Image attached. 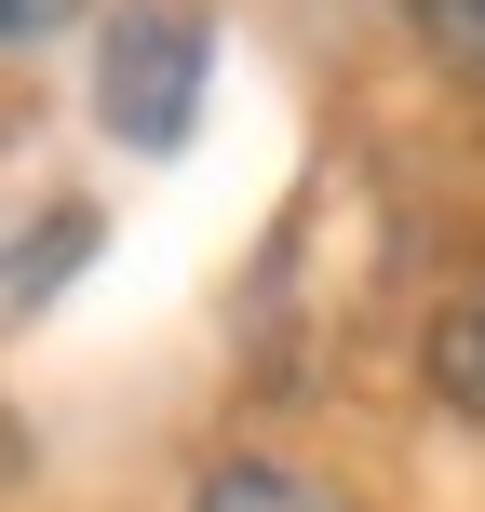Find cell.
<instances>
[{
    "mask_svg": "<svg viewBox=\"0 0 485 512\" xmlns=\"http://www.w3.org/2000/svg\"><path fill=\"white\" fill-rule=\"evenodd\" d=\"M405 27H418L459 81H485V0H405Z\"/></svg>",
    "mask_w": 485,
    "mask_h": 512,
    "instance_id": "obj_4",
    "label": "cell"
},
{
    "mask_svg": "<svg viewBox=\"0 0 485 512\" xmlns=\"http://www.w3.org/2000/svg\"><path fill=\"white\" fill-rule=\"evenodd\" d=\"M189 512H351V499L310 486V472H283V459H216L203 486H189Z\"/></svg>",
    "mask_w": 485,
    "mask_h": 512,
    "instance_id": "obj_2",
    "label": "cell"
},
{
    "mask_svg": "<svg viewBox=\"0 0 485 512\" xmlns=\"http://www.w3.org/2000/svg\"><path fill=\"white\" fill-rule=\"evenodd\" d=\"M432 391H445V405L485 432V297H459V310L432 324Z\"/></svg>",
    "mask_w": 485,
    "mask_h": 512,
    "instance_id": "obj_3",
    "label": "cell"
},
{
    "mask_svg": "<svg viewBox=\"0 0 485 512\" xmlns=\"http://www.w3.org/2000/svg\"><path fill=\"white\" fill-rule=\"evenodd\" d=\"M203 14H176V0H135L122 27H108V68H95V122L122 135V149H176L189 122H203Z\"/></svg>",
    "mask_w": 485,
    "mask_h": 512,
    "instance_id": "obj_1",
    "label": "cell"
},
{
    "mask_svg": "<svg viewBox=\"0 0 485 512\" xmlns=\"http://www.w3.org/2000/svg\"><path fill=\"white\" fill-rule=\"evenodd\" d=\"M81 0H0V41H41V27H68Z\"/></svg>",
    "mask_w": 485,
    "mask_h": 512,
    "instance_id": "obj_5",
    "label": "cell"
}]
</instances>
